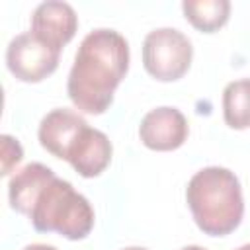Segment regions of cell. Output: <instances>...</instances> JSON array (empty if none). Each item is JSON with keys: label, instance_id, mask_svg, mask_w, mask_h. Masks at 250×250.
Instances as JSON below:
<instances>
[{"label": "cell", "instance_id": "obj_1", "mask_svg": "<svg viewBox=\"0 0 250 250\" xmlns=\"http://www.w3.org/2000/svg\"><path fill=\"white\" fill-rule=\"evenodd\" d=\"M129 68L127 39L107 27L90 31L74 57L68 72L66 92L78 111L100 115L111 102L115 88Z\"/></svg>", "mask_w": 250, "mask_h": 250}, {"label": "cell", "instance_id": "obj_2", "mask_svg": "<svg viewBox=\"0 0 250 250\" xmlns=\"http://www.w3.org/2000/svg\"><path fill=\"white\" fill-rule=\"evenodd\" d=\"M186 199L195 225L209 236L232 232L244 215L240 182L234 172L221 166L195 172L188 184Z\"/></svg>", "mask_w": 250, "mask_h": 250}, {"label": "cell", "instance_id": "obj_3", "mask_svg": "<svg viewBox=\"0 0 250 250\" xmlns=\"http://www.w3.org/2000/svg\"><path fill=\"white\" fill-rule=\"evenodd\" d=\"M29 221L39 232H59L68 240H82L94 227V209L70 182L53 178L37 193Z\"/></svg>", "mask_w": 250, "mask_h": 250}, {"label": "cell", "instance_id": "obj_4", "mask_svg": "<svg viewBox=\"0 0 250 250\" xmlns=\"http://www.w3.org/2000/svg\"><path fill=\"white\" fill-rule=\"evenodd\" d=\"M191 41L180 29L158 27L145 37L143 64L146 72L160 82L182 78L191 64Z\"/></svg>", "mask_w": 250, "mask_h": 250}, {"label": "cell", "instance_id": "obj_5", "mask_svg": "<svg viewBox=\"0 0 250 250\" xmlns=\"http://www.w3.org/2000/svg\"><path fill=\"white\" fill-rule=\"evenodd\" d=\"M59 49L41 41L33 31L16 35L6 49L8 70L21 82H41L59 66Z\"/></svg>", "mask_w": 250, "mask_h": 250}, {"label": "cell", "instance_id": "obj_6", "mask_svg": "<svg viewBox=\"0 0 250 250\" xmlns=\"http://www.w3.org/2000/svg\"><path fill=\"white\" fill-rule=\"evenodd\" d=\"M88 127L90 125L86 123V119L76 111L57 107L41 119L37 137L47 152L68 162Z\"/></svg>", "mask_w": 250, "mask_h": 250}, {"label": "cell", "instance_id": "obj_7", "mask_svg": "<svg viewBox=\"0 0 250 250\" xmlns=\"http://www.w3.org/2000/svg\"><path fill=\"white\" fill-rule=\"evenodd\" d=\"M188 121L184 113L176 107L162 105L150 109L139 127V137L143 145L150 150H174L180 148L188 139Z\"/></svg>", "mask_w": 250, "mask_h": 250}, {"label": "cell", "instance_id": "obj_8", "mask_svg": "<svg viewBox=\"0 0 250 250\" xmlns=\"http://www.w3.org/2000/svg\"><path fill=\"white\" fill-rule=\"evenodd\" d=\"M78 29V16L74 8L66 2L49 0L41 2L31 16V31L51 45L53 49H62Z\"/></svg>", "mask_w": 250, "mask_h": 250}, {"label": "cell", "instance_id": "obj_9", "mask_svg": "<svg viewBox=\"0 0 250 250\" xmlns=\"http://www.w3.org/2000/svg\"><path fill=\"white\" fill-rule=\"evenodd\" d=\"M53 178H55V172L41 162H31L21 170H18L8 184V199L12 209H16L21 215H29L37 193Z\"/></svg>", "mask_w": 250, "mask_h": 250}, {"label": "cell", "instance_id": "obj_10", "mask_svg": "<svg viewBox=\"0 0 250 250\" xmlns=\"http://www.w3.org/2000/svg\"><path fill=\"white\" fill-rule=\"evenodd\" d=\"M111 152L113 146L107 135L102 133L100 129L88 127V131L84 133L80 145L76 146L68 162L82 178H96L107 168L111 160Z\"/></svg>", "mask_w": 250, "mask_h": 250}, {"label": "cell", "instance_id": "obj_11", "mask_svg": "<svg viewBox=\"0 0 250 250\" xmlns=\"http://www.w3.org/2000/svg\"><path fill=\"white\" fill-rule=\"evenodd\" d=\"M182 10L188 21L205 33H213L223 27L230 14L229 0H186L182 2Z\"/></svg>", "mask_w": 250, "mask_h": 250}, {"label": "cell", "instance_id": "obj_12", "mask_svg": "<svg viewBox=\"0 0 250 250\" xmlns=\"http://www.w3.org/2000/svg\"><path fill=\"white\" fill-rule=\"evenodd\" d=\"M223 117L232 129L250 127V78L229 82L223 90Z\"/></svg>", "mask_w": 250, "mask_h": 250}, {"label": "cell", "instance_id": "obj_13", "mask_svg": "<svg viewBox=\"0 0 250 250\" xmlns=\"http://www.w3.org/2000/svg\"><path fill=\"white\" fill-rule=\"evenodd\" d=\"M0 141H2V174L8 176L12 172V168L16 164H20L23 150H21V145L18 143V139H14L10 135H2Z\"/></svg>", "mask_w": 250, "mask_h": 250}, {"label": "cell", "instance_id": "obj_14", "mask_svg": "<svg viewBox=\"0 0 250 250\" xmlns=\"http://www.w3.org/2000/svg\"><path fill=\"white\" fill-rule=\"evenodd\" d=\"M23 250H59V248H55V246H51V244H27Z\"/></svg>", "mask_w": 250, "mask_h": 250}, {"label": "cell", "instance_id": "obj_15", "mask_svg": "<svg viewBox=\"0 0 250 250\" xmlns=\"http://www.w3.org/2000/svg\"><path fill=\"white\" fill-rule=\"evenodd\" d=\"M182 250H207V248H203V246H197V244H191V246H184Z\"/></svg>", "mask_w": 250, "mask_h": 250}, {"label": "cell", "instance_id": "obj_16", "mask_svg": "<svg viewBox=\"0 0 250 250\" xmlns=\"http://www.w3.org/2000/svg\"><path fill=\"white\" fill-rule=\"evenodd\" d=\"M236 250H250V244H242L240 248H236Z\"/></svg>", "mask_w": 250, "mask_h": 250}, {"label": "cell", "instance_id": "obj_17", "mask_svg": "<svg viewBox=\"0 0 250 250\" xmlns=\"http://www.w3.org/2000/svg\"><path fill=\"white\" fill-rule=\"evenodd\" d=\"M125 250H146V248H141V246H131V248H125Z\"/></svg>", "mask_w": 250, "mask_h": 250}]
</instances>
